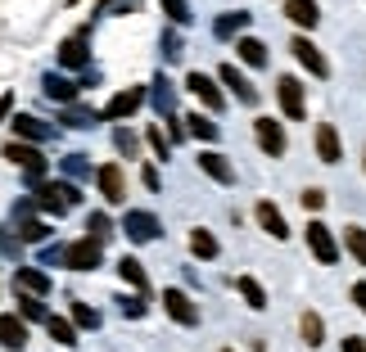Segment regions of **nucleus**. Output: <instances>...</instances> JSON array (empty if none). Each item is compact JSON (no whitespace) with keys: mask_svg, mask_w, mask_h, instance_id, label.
<instances>
[{"mask_svg":"<svg viewBox=\"0 0 366 352\" xmlns=\"http://www.w3.org/2000/svg\"><path fill=\"white\" fill-rule=\"evenodd\" d=\"M41 262L46 266H68V271H95V266H100V239L86 235V239L64 244V248H41Z\"/></svg>","mask_w":366,"mask_h":352,"instance_id":"nucleus-1","label":"nucleus"},{"mask_svg":"<svg viewBox=\"0 0 366 352\" xmlns=\"http://www.w3.org/2000/svg\"><path fill=\"white\" fill-rule=\"evenodd\" d=\"M77 203H81V190L73 181H41L36 186V208L50 213V217H64L68 208H77Z\"/></svg>","mask_w":366,"mask_h":352,"instance_id":"nucleus-2","label":"nucleus"},{"mask_svg":"<svg viewBox=\"0 0 366 352\" xmlns=\"http://www.w3.org/2000/svg\"><path fill=\"white\" fill-rule=\"evenodd\" d=\"M276 100H280V114H285L290 122L307 118V100H303V81L299 77H280L276 81Z\"/></svg>","mask_w":366,"mask_h":352,"instance_id":"nucleus-3","label":"nucleus"},{"mask_svg":"<svg viewBox=\"0 0 366 352\" xmlns=\"http://www.w3.org/2000/svg\"><path fill=\"white\" fill-rule=\"evenodd\" d=\"M307 248H312V258L321 262V266H335L340 262V244H335V235H330V226L326 221H307Z\"/></svg>","mask_w":366,"mask_h":352,"instance_id":"nucleus-4","label":"nucleus"},{"mask_svg":"<svg viewBox=\"0 0 366 352\" xmlns=\"http://www.w3.org/2000/svg\"><path fill=\"white\" fill-rule=\"evenodd\" d=\"M5 159H9V163H19L32 186H41V176H46V167H50V163H46V154L32 149V145H19V140H14V145H5Z\"/></svg>","mask_w":366,"mask_h":352,"instance_id":"nucleus-5","label":"nucleus"},{"mask_svg":"<svg viewBox=\"0 0 366 352\" xmlns=\"http://www.w3.org/2000/svg\"><path fill=\"white\" fill-rule=\"evenodd\" d=\"M253 140H258V149H262V154H272V159H280V154L290 149L285 126L272 122V118H253Z\"/></svg>","mask_w":366,"mask_h":352,"instance_id":"nucleus-6","label":"nucleus"},{"mask_svg":"<svg viewBox=\"0 0 366 352\" xmlns=\"http://www.w3.org/2000/svg\"><path fill=\"white\" fill-rule=\"evenodd\" d=\"M290 50H294V59H299V64H303V68H307V73H312L317 81H326V77H330L326 54H321V50H317L307 36H294V41H290Z\"/></svg>","mask_w":366,"mask_h":352,"instance_id":"nucleus-7","label":"nucleus"},{"mask_svg":"<svg viewBox=\"0 0 366 352\" xmlns=\"http://www.w3.org/2000/svg\"><path fill=\"white\" fill-rule=\"evenodd\" d=\"M122 231H127V239H136V244H149V239H159V217L154 213H140V208H132V213L122 217Z\"/></svg>","mask_w":366,"mask_h":352,"instance_id":"nucleus-8","label":"nucleus"},{"mask_svg":"<svg viewBox=\"0 0 366 352\" xmlns=\"http://www.w3.org/2000/svg\"><path fill=\"white\" fill-rule=\"evenodd\" d=\"M163 307H167V316H172L177 326H199V307L190 303L186 289H163Z\"/></svg>","mask_w":366,"mask_h":352,"instance_id":"nucleus-9","label":"nucleus"},{"mask_svg":"<svg viewBox=\"0 0 366 352\" xmlns=\"http://www.w3.org/2000/svg\"><path fill=\"white\" fill-rule=\"evenodd\" d=\"M91 27H81V32H73V36H68L64 41V46H59V64L64 68H86L91 64Z\"/></svg>","mask_w":366,"mask_h":352,"instance_id":"nucleus-10","label":"nucleus"},{"mask_svg":"<svg viewBox=\"0 0 366 352\" xmlns=\"http://www.w3.org/2000/svg\"><path fill=\"white\" fill-rule=\"evenodd\" d=\"M140 104H145V86H127V91H118L114 100L104 104V118H109V122H118V118H132Z\"/></svg>","mask_w":366,"mask_h":352,"instance_id":"nucleus-11","label":"nucleus"},{"mask_svg":"<svg viewBox=\"0 0 366 352\" xmlns=\"http://www.w3.org/2000/svg\"><path fill=\"white\" fill-rule=\"evenodd\" d=\"M14 293H36V298H46L50 276L36 271V266H14Z\"/></svg>","mask_w":366,"mask_h":352,"instance_id":"nucleus-12","label":"nucleus"},{"mask_svg":"<svg viewBox=\"0 0 366 352\" xmlns=\"http://www.w3.org/2000/svg\"><path fill=\"white\" fill-rule=\"evenodd\" d=\"M95 181H100V194H104L109 203H122L127 199V176H122L118 163H104L100 172H95Z\"/></svg>","mask_w":366,"mask_h":352,"instance_id":"nucleus-13","label":"nucleus"},{"mask_svg":"<svg viewBox=\"0 0 366 352\" xmlns=\"http://www.w3.org/2000/svg\"><path fill=\"white\" fill-rule=\"evenodd\" d=\"M217 77H222V86H231V95H235L240 104H258V86H253L244 73H235V64H222Z\"/></svg>","mask_w":366,"mask_h":352,"instance_id":"nucleus-14","label":"nucleus"},{"mask_svg":"<svg viewBox=\"0 0 366 352\" xmlns=\"http://www.w3.org/2000/svg\"><path fill=\"white\" fill-rule=\"evenodd\" d=\"M186 91H190L199 104H208L213 114H222V104H227V100H222V91L213 86V77H204V73H190V77H186Z\"/></svg>","mask_w":366,"mask_h":352,"instance_id":"nucleus-15","label":"nucleus"},{"mask_svg":"<svg viewBox=\"0 0 366 352\" xmlns=\"http://www.w3.org/2000/svg\"><path fill=\"white\" fill-rule=\"evenodd\" d=\"M81 86H86V81H68V77H54V73L41 77V91H46V100H54V104H73Z\"/></svg>","mask_w":366,"mask_h":352,"instance_id":"nucleus-16","label":"nucleus"},{"mask_svg":"<svg viewBox=\"0 0 366 352\" xmlns=\"http://www.w3.org/2000/svg\"><path fill=\"white\" fill-rule=\"evenodd\" d=\"M317 159H321V163H330V167L344 159V149H340V131H335L330 122H317Z\"/></svg>","mask_w":366,"mask_h":352,"instance_id":"nucleus-17","label":"nucleus"},{"mask_svg":"<svg viewBox=\"0 0 366 352\" xmlns=\"http://www.w3.org/2000/svg\"><path fill=\"white\" fill-rule=\"evenodd\" d=\"M9 126H14V136H19V140H32V145H41V140H50V136H54V126H46V122L32 118V114L9 118Z\"/></svg>","mask_w":366,"mask_h":352,"instance_id":"nucleus-18","label":"nucleus"},{"mask_svg":"<svg viewBox=\"0 0 366 352\" xmlns=\"http://www.w3.org/2000/svg\"><path fill=\"white\" fill-rule=\"evenodd\" d=\"M199 167H204V172L217 181V186H235V167L227 163V154H217V149H204V154H199Z\"/></svg>","mask_w":366,"mask_h":352,"instance_id":"nucleus-19","label":"nucleus"},{"mask_svg":"<svg viewBox=\"0 0 366 352\" xmlns=\"http://www.w3.org/2000/svg\"><path fill=\"white\" fill-rule=\"evenodd\" d=\"M0 348H9V352H23L27 348V326L14 312L0 316Z\"/></svg>","mask_w":366,"mask_h":352,"instance_id":"nucleus-20","label":"nucleus"},{"mask_svg":"<svg viewBox=\"0 0 366 352\" xmlns=\"http://www.w3.org/2000/svg\"><path fill=\"white\" fill-rule=\"evenodd\" d=\"M253 217H258V226L267 231V235H272V239H285L290 235V226H285V217H280V208L276 203H258V208H253Z\"/></svg>","mask_w":366,"mask_h":352,"instance_id":"nucleus-21","label":"nucleus"},{"mask_svg":"<svg viewBox=\"0 0 366 352\" xmlns=\"http://www.w3.org/2000/svg\"><path fill=\"white\" fill-rule=\"evenodd\" d=\"M149 86H154L149 100H154V109H159V118H172V114H177V86H172L167 77H154Z\"/></svg>","mask_w":366,"mask_h":352,"instance_id":"nucleus-22","label":"nucleus"},{"mask_svg":"<svg viewBox=\"0 0 366 352\" xmlns=\"http://www.w3.org/2000/svg\"><path fill=\"white\" fill-rule=\"evenodd\" d=\"M285 19L312 32V27L321 23V9H317V0H285Z\"/></svg>","mask_w":366,"mask_h":352,"instance_id":"nucleus-23","label":"nucleus"},{"mask_svg":"<svg viewBox=\"0 0 366 352\" xmlns=\"http://www.w3.org/2000/svg\"><path fill=\"white\" fill-rule=\"evenodd\" d=\"M235 50H240V59L249 68H267V46H262L258 36H240V41H235Z\"/></svg>","mask_w":366,"mask_h":352,"instance_id":"nucleus-24","label":"nucleus"},{"mask_svg":"<svg viewBox=\"0 0 366 352\" xmlns=\"http://www.w3.org/2000/svg\"><path fill=\"white\" fill-rule=\"evenodd\" d=\"M46 330H50V339L59 343V348H73L77 343V321H64V316H50L46 321Z\"/></svg>","mask_w":366,"mask_h":352,"instance_id":"nucleus-25","label":"nucleus"},{"mask_svg":"<svg viewBox=\"0 0 366 352\" xmlns=\"http://www.w3.org/2000/svg\"><path fill=\"white\" fill-rule=\"evenodd\" d=\"M118 276L127 280V285H132L136 293H149V280H145V266H140L136 258H122L118 262Z\"/></svg>","mask_w":366,"mask_h":352,"instance_id":"nucleus-26","label":"nucleus"},{"mask_svg":"<svg viewBox=\"0 0 366 352\" xmlns=\"http://www.w3.org/2000/svg\"><path fill=\"white\" fill-rule=\"evenodd\" d=\"M235 289L244 293V303L253 307V312H262V307H267V289H262L253 276H235Z\"/></svg>","mask_w":366,"mask_h":352,"instance_id":"nucleus-27","label":"nucleus"},{"mask_svg":"<svg viewBox=\"0 0 366 352\" xmlns=\"http://www.w3.org/2000/svg\"><path fill=\"white\" fill-rule=\"evenodd\" d=\"M244 27H249V14H244V9H231V14H222V19L213 23V32L227 41V36H235V32H244Z\"/></svg>","mask_w":366,"mask_h":352,"instance_id":"nucleus-28","label":"nucleus"},{"mask_svg":"<svg viewBox=\"0 0 366 352\" xmlns=\"http://www.w3.org/2000/svg\"><path fill=\"white\" fill-rule=\"evenodd\" d=\"M299 330H303V343H307V348H321V339H326V321H321L317 312H303Z\"/></svg>","mask_w":366,"mask_h":352,"instance_id":"nucleus-29","label":"nucleus"},{"mask_svg":"<svg viewBox=\"0 0 366 352\" xmlns=\"http://www.w3.org/2000/svg\"><path fill=\"white\" fill-rule=\"evenodd\" d=\"M190 253H194V258H204V262H213L222 248H217V239L208 235V231H190Z\"/></svg>","mask_w":366,"mask_h":352,"instance_id":"nucleus-30","label":"nucleus"},{"mask_svg":"<svg viewBox=\"0 0 366 352\" xmlns=\"http://www.w3.org/2000/svg\"><path fill=\"white\" fill-rule=\"evenodd\" d=\"M186 131L190 136H199V140H217L222 136V126L213 118H199V114H186Z\"/></svg>","mask_w":366,"mask_h":352,"instance_id":"nucleus-31","label":"nucleus"},{"mask_svg":"<svg viewBox=\"0 0 366 352\" xmlns=\"http://www.w3.org/2000/svg\"><path fill=\"white\" fill-rule=\"evenodd\" d=\"M100 118H104V114H81V109H64V114H59V122L73 126V131H86V126H95Z\"/></svg>","mask_w":366,"mask_h":352,"instance_id":"nucleus-32","label":"nucleus"},{"mask_svg":"<svg viewBox=\"0 0 366 352\" xmlns=\"http://www.w3.org/2000/svg\"><path fill=\"white\" fill-rule=\"evenodd\" d=\"M344 244H348V253H353V258L366 266V226H348V231H344Z\"/></svg>","mask_w":366,"mask_h":352,"instance_id":"nucleus-33","label":"nucleus"},{"mask_svg":"<svg viewBox=\"0 0 366 352\" xmlns=\"http://www.w3.org/2000/svg\"><path fill=\"white\" fill-rule=\"evenodd\" d=\"M19 307H23V316H32V321H50L46 303H41L36 293H19Z\"/></svg>","mask_w":366,"mask_h":352,"instance_id":"nucleus-34","label":"nucleus"},{"mask_svg":"<svg viewBox=\"0 0 366 352\" xmlns=\"http://www.w3.org/2000/svg\"><path fill=\"white\" fill-rule=\"evenodd\" d=\"M159 5H163V14H167V19H172L177 27H186V23H190V5H186V0H159Z\"/></svg>","mask_w":366,"mask_h":352,"instance_id":"nucleus-35","label":"nucleus"},{"mask_svg":"<svg viewBox=\"0 0 366 352\" xmlns=\"http://www.w3.org/2000/svg\"><path fill=\"white\" fill-rule=\"evenodd\" d=\"M73 321H77L81 330H100V312L86 307V303H73Z\"/></svg>","mask_w":366,"mask_h":352,"instance_id":"nucleus-36","label":"nucleus"},{"mask_svg":"<svg viewBox=\"0 0 366 352\" xmlns=\"http://www.w3.org/2000/svg\"><path fill=\"white\" fill-rule=\"evenodd\" d=\"M114 145L127 154V159H136V154H140V140H136L132 131H127V126H118V131H114Z\"/></svg>","mask_w":366,"mask_h":352,"instance_id":"nucleus-37","label":"nucleus"},{"mask_svg":"<svg viewBox=\"0 0 366 352\" xmlns=\"http://www.w3.org/2000/svg\"><path fill=\"white\" fill-rule=\"evenodd\" d=\"M86 231H91V235H95V239H100V244H104V239L114 235V221H109L104 213H91V221H86Z\"/></svg>","mask_w":366,"mask_h":352,"instance_id":"nucleus-38","label":"nucleus"},{"mask_svg":"<svg viewBox=\"0 0 366 352\" xmlns=\"http://www.w3.org/2000/svg\"><path fill=\"white\" fill-rule=\"evenodd\" d=\"M19 231H23V239H27V244H41V239L50 235V226H46V221H32V217H27Z\"/></svg>","mask_w":366,"mask_h":352,"instance_id":"nucleus-39","label":"nucleus"},{"mask_svg":"<svg viewBox=\"0 0 366 352\" xmlns=\"http://www.w3.org/2000/svg\"><path fill=\"white\" fill-rule=\"evenodd\" d=\"M118 307H122L127 316H145V312H149V307H145V293H132V298L122 293V298H118Z\"/></svg>","mask_w":366,"mask_h":352,"instance_id":"nucleus-40","label":"nucleus"},{"mask_svg":"<svg viewBox=\"0 0 366 352\" xmlns=\"http://www.w3.org/2000/svg\"><path fill=\"white\" fill-rule=\"evenodd\" d=\"M145 140H149V149L159 154V159H167V154H172V145H167V136L159 131V126H149V131H145Z\"/></svg>","mask_w":366,"mask_h":352,"instance_id":"nucleus-41","label":"nucleus"},{"mask_svg":"<svg viewBox=\"0 0 366 352\" xmlns=\"http://www.w3.org/2000/svg\"><path fill=\"white\" fill-rule=\"evenodd\" d=\"M64 172L81 181V176H91V167H86V159H81V154H68V159H64Z\"/></svg>","mask_w":366,"mask_h":352,"instance_id":"nucleus-42","label":"nucleus"},{"mask_svg":"<svg viewBox=\"0 0 366 352\" xmlns=\"http://www.w3.org/2000/svg\"><path fill=\"white\" fill-rule=\"evenodd\" d=\"M299 199H303V208H312V213H321V208H326V190H317V186H312V190H303Z\"/></svg>","mask_w":366,"mask_h":352,"instance_id":"nucleus-43","label":"nucleus"},{"mask_svg":"<svg viewBox=\"0 0 366 352\" xmlns=\"http://www.w3.org/2000/svg\"><path fill=\"white\" fill-rule=\"evenodd\" d=\"M132 9H136V0H100L95 14H132Z\"/></svg>","mask_w":366,"mask_h":352,"instance_id":"nucleus-44","label":"nucleus"},{"mask_svg":"<svg viewBox=\"0 0 366 352\" xmlns=\"http://www.w3.org/2000/svg\"><path fill=\"white\" fill-rule=\"evenodd\" d=\"M0 248H5L14 262H19V253H23V239H19V244H14V235H9V231H0Z\"/></svg>","mask_w":366,"mask_h":352,"instance_id":"nucleus-45","label":"nucleus"},{"mask_svg":"<svg viewBox=\"0 0 366 352\" xmlns=\"http://www.w3.org/2000/svg\"><path fill=\"white\" fill-rule=\"evenodd\" d=\"M140 181H145V190H154V194H159V186H163V181H159V167H145Z\"/></svg>","mask_w":366,"mask_h":352,"instance_id":"nucleus-46","label":"nucleus"},{"mask_svg":"<svg viewBox=\"0 0 366 352\" xmlns=\"http://www.w3.org/2000/svg\"><path fill=\"white\" fill-rule=\"evenodd\" d=\"M163 54H167V59H181L186 50H181V41H177V36H167V41H163Z\"/></svg>","mask_w":366,"mask_h":352,"instance_id":"nucleus-47","label":"nucleus"},{"mask_svg":"<svg viewBox=\"0 0 366 352\" xmlns=\"http://www.w3.org/2000/svg\"><path fill=\"white\" fill-rule=\"evenodd\" d=\"M344 352H366V339H357V334H348V339H344Z\"/></svg>","mask_w":366,"mask_h":352,"instance_id":"nucleus-48","label":"nucleus"},{"mask_svg":"<svg viewBox=\"0 0 366 352\" xmlns=\"http://www.w3.org/2000/svg\"><path fill=\"white\" fill-rule=\"evenodd\" d=\"M353 303L366 312V280H357V285H353Z\"/></svg>","mask_w":366,"mask_h":352,"instance_id":"nucleus-49","label":"nucleus"},{"mask_svg":"<svg viewBox=\"0 0 366 352\" xmlns=\"http://www.w3.org/2000/svg\"><path fill=\"white\" fill-rule=\"evenodd\" d=\"M9 109H14V95L5 91V95H0V122H5V118H9Z\"/></svg>","mask_w":366,"mask_h":352,"instance_id":"nucleus-50","label":"nucleus"},{"mask_svg":"<svg viewBox=\"0 0 366 352\" xmlns=\"http://www.w3.org/2000/svg\"><path fill=\"white\" fill-rule=\"evenodd\" d=\"M362 159H366V154H362Z\"/></svg>","mask_w":366,"mask_h":352,"instance_id":"nucleus-51","label":"nucleus"}]
</instances>
